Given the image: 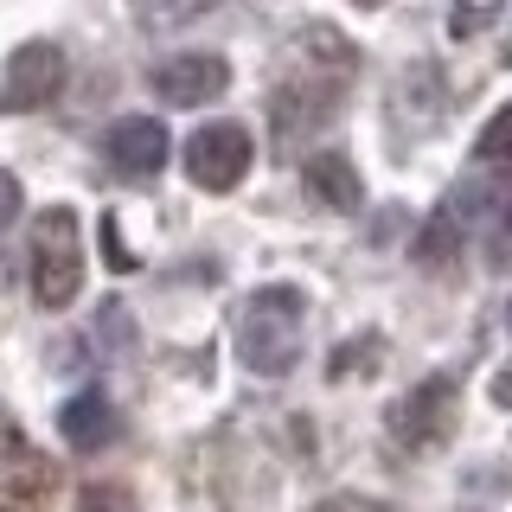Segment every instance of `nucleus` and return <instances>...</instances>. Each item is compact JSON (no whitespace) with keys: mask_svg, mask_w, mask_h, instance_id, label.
Here are the masks:
<instances>
[{"mask_svg":"<svg viewBox=\"0 0 512 512\" xmlns=\"http://www.w3.org/2000/svg\"><path fill=\"white\" fill-rule=\"evenodd\" d=\"M493 237H487V263L493 269H512V180L493 192Z\"/></svg>","mask_w":512,"mask_h":512,"instance_id":"nucleus-13","label":"nucleus"},{"mask_svg":"<svg viewBox=\"0 0 512 512\" xmlns=\"http://www.w3.org/2000/svg\"><path fill=\"white\" fill-rule=\"evenodd\" d=\"M116 429H122V416L116 404H109L103 391H77L71 404L58 410V436L77 448V455H96V448H109L116 442Z\"/></svg>","mask_w":512,"mask_h":512,"instance_id":"nucleus-12","label":"nucleus"},{"mask_svg":"<svg viewBox=\"0 0 512 512\" xmlns=\"http://www.w3.org/2000/svg\"><path fill=\"white\" fill-rule=\"evenodd\" d=\"M493 212V186L487 180H461V186H448L442 192V205L423 218V231L410 237V256H416V269H448L461 256V244L474 237V224Z\"/></svg>","mask_w":512,"mask_h":512,"instance_id":"nucleus-4","label":"nucleus"},{"mask_svg":"<svg viewBox=\"0 0 512 512\" xmlns=\"http://www.w3.org/2000/svg\"><path fill=\"white\" fill-rule=\"evenodd\" d=\"M474 160H480V167H493V160H512V103H506V109H493V122L480 128Z\"/></svg>","mask_w":512,"mask_h":512,"instance_id":"nucleus-14","label":"nucleus"},{"mask_svg":"<svg viewBox=\"0 0 512 512\" xmlns=\"http://www.w3.org/2000/svg\"><path fill=\"white\" fill-rule=\"evenodd\" d=\"M308 346V295L288 282H269L237 308V359L256 378H288Z\"/></svg>","mask_w":512,"mask_h":512,"instance_id":"nucleus-1","label":"nucleus"},{"mask_svg":"<svg viewBox=\"0 0 512 512\" xmlns=\"http://www.w3.org/2000/svg\"><path fill=\"white\" fill-rule=\"evenodd\" d=\"M506 333H512V301H506Z\"/></svg>","mask_w":512,"mask_h":512,"instance_id":"nucleus-21","label":"nucleus"},{"mask_svg":"<svg viewBox=\"0 0 512 512\" xmlns=\"http://www.w3.org/2000/svg\"><path fill=\"white\" fill-rule=\"evenodd\" d=\"M103 154H109V167H116L122 180H154V173L167 167V154H173V135L154 116H122L103 135Z\"/></svg>","mask_w":512,"mask_h":512,"instance_id":"nucleus-10","label":"nucleus"},{"mask_svg":"<svg viewBox=\"0 0 512 512\" xmlns=\"http://www.w3.org/2000/svg\"><path fill=\"white\" fill-rule=\"evenodd\" d=\"M365 352H378V340H365ZM352 365H372V359H359V346H346L340 359H333V378H352Z\"/></svg>","mask_w":512,"mask_h":512,"instance_id":"nucleus-19","label":"nucleus"},{"mask_svg":"<svg viewBox=\"0 0 512 512\" xmlns=\"http://www.w3.org/2000/svg\"><path fill=\"white\" fill-rule=\"evenodd\" d=\"M493 404H506V410H512V365H506L500 378H493Z\"/></svg>","mask_w":512,"mask_h":512,"instance_id":"nucleus-20","label":"nucleus"},{"mask_svg":"<svg viewBox=\"0 0 512 512\" xmlns=\"http://www.w3.org/2000/svg\"><path fill=\"white\" fill-rule=\"evenodd\" d=\"M52 487H58L52 461H45L13 423H0V512H32V506H45V500H52Z\"/></svg>","mask_w":512,"mask_h":512,"instance_id":"nucleus-7","label":"nucleus"},{"mask_svg":"<svg viewBox=\"0 0 512 512\" xmlns=\"http://www.w3.org/2000/svg\"><path fill=\"white\" fill-rule=\"evenodd\" d=\"M218 0H148V20L154 26H192V20H205Z\"/></svg>","mask_w":512,"mask_h":512,"instance_id":"nucleus-15","label":"nucleus"},{"mask_svg":"<svg viewBox=\"0 0 512 512\" xmlns=\"http://www.w3.org/2000/svg\"><path fill=\"white\" fill-rule=\"evenodd\" d=\"M359 7H384V0H359Z\"/></svg>","mask_w":512,"mask_h":512,"instance_id":"nucleus-22","label":"nucleus"},{"mask_svg":"<svg viewBox=\"0 0 512 512\" xmlns=\"http://www.w3.org/2000/svg\"><path fill=\"white\" fill-rule=\"evenodd\" d=\"M314 512H391L384 500H359V493H340V500H320Z\"/></svg>","mask_w":512,"mask_h":512,"instance_id":"nucleus-18","label":"nucleus"},{"mask_svg":"<svg viewBox=\"0 0 512 512\" xmlns=\"http://www.w3.org/2000/svg\"><path fill=\"white\" fill-rule=\"evenodd\" d=\"M250 128L244 122H205L199 135L186 141V173H192V186H205V192H231L237 180L250 173Z\"/></svg>","mask_w":512,"mask_h":512,"instance_id":"nucleus-6","label":"nucleus"},{"mask_svg":"<svg viewBox=\"0 0 512 512\" xmlns=\"http://www.w3.org/2000/svg\"><path fill=\"white\" fill-rule=\"evenodd\" d=\"M64 90V52L52 39H26L20 52L0 71V109L7 116H26V109H52Z\"/></svg>","mask_w":512,"mask_h":512,"instance_id":"nucleus-5","label":"nucleus"},{"mask_svg":"<svg viewBox=\"0 0 512 512\" xmlns=\"http://www.w3.org/2000/svg\"><path fill=\"white\" fill-rule=\"evenodd\" d=\"M455 423H461V378H455V372L416 378L410 391L391 404V416H384L391 442L410 448V455H429V448H442L448 436H455Z\"/></svg>","mask_w":512,"mask_h":512,"instance_id":"nucleus-3","label":"nucleus"},{"mask_svg":"<svg viewBox=\"0 0 512 512\" xmlns=\"http://www.w3.org/2000/svg\"><path fill=\"white\" fill-rule=\"evenodd\" d=\"M346 77H295V84H276V96H269V116H276V135L282 148L288 141H301L308 128H320L333 116V103H340Z\"/></svg>","mask_w":512,"mask_h":512,"instance_id":"nucleus-9","label":"nucleus"},{"mask_svg":"<svg viewBox=\"0 0 512 512\" xmlns=\"http://www.w3.org/2000/svg\"><path fill=\"white\" fill-rule=\"evenodd\" d=\"M13 218H20V180H13V173L0 167V231H7Z\"/></svg>","mask_w":512,"mask_h":512,"instance_id":"nucleus-17","label":"nucleus"},{"mask_svg":"<svg viewBox=\"0 0 512 512\" xmlns=\"http://www.w3.org/2000/svg\"><path fill=\"white\" fill-rule=\"evenodd\" d=\"M26 282L39 308H71L84 288V231L71 205H45L32 218V250H26Z\"/></svg>","mask_w":512,"mask_h":512,"instance_id":"nucleus-2","label":"nucleus"},{"mask_svg":"<svg viewBox=\"0 0 512 512\" xmlns=\"http://www.w3.org/2000/svg\"><path fill=\"white\" fill-rule=\"evenodd\" d=\"M224 84H231V64L218 52H173L167 64H154V96L160 103H180V109L218 103Z\"/></svg>","mask_w":512,"mask_h":512,"instance_id":"nucleus-8","label":"nucleus"},{"mask_svg":"<svg viewBox=\"0 0 512 512\" xmlns=\"http://www.w3.org/2000/svg\"><path fill=\"white\" fill-rule=\"evenodd\" d=\"M301 186H308V199L327 205V212H359L365 205V180L340 148H314L301 160Z\"/></svg>","mask_w":512,"mask_h":512,"instance_id":"nucleus-11","label":"nucleus"},{"mask_svg":"<svg viewBox=\"0 0 512 512\" xmlns=\"http://www.w3.org/2000/svg\"><path fill=\"white\" fill-rule=\"evenodd\" d=\"M77 512H135V500H128L122 487H84V500H77Z\"/></svg>","mask_w":512,"mask_h":512,"instance_id":"nucleus-16","label":"nucleus"}]
</instances>
